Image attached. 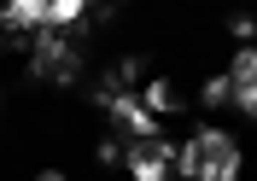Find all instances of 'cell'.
<instances>
[{"label": "cell", "instance_id": "cell-1", "mask_svg": "<svg viewBox=\"0 0 257 181\" xmlns=\"http://www.w3.org/2000/svg\"><path fill=\"white\" fill-rule=\"evenodd\" d=\"M111 111H117V123H123L135 140H158V123H152V111H146V105H135L128 94H117V99H111Z\"/></svg>", "mask_w": 257, "mask_h": 181}, {"label": "cell", "instance_id": "cell-2", "mask_svg": "<svg viewBox=\"0 0 257 181\" xmlns=\"http://www.w3.org/2000/svg\"><path fill=\"white\" fill-rule=\"evenodd\" d=\"M199 99H205V105H228V99H234V76H216V82H210Z\"/></svg>", "mask_w": 257, "mask_h": 181}, {"label": "cell", "instance_id": "cell-3", "mask_svg": "<svg viewBox=\"0 0 257 181\" xmlns=\"http://www.w3.org/2000/svg\"><path fill=\"white\" fill-rule=\"evenodd\" d=\"M251 76H257V47H245L240 59H234V88H245Z\"/></svg>", "mask_w": 257, "mask_h": 181}, {"label": "cell", "instance_id": "cell-4", "mask_svg": "<svg viewBox=\"0 0 257 181\" xmlns=\"http://www.w3.org/2000/svg\"><path fill=\"white\" fill-rule=\"evenodd\" d=\"M228 30L240 35V41H251V35H257V18H245V12H234V18H228Z\"/></svg>", "mask_w": 257, "mask_h": 181}, {"label": "cell", "instance_id": "cell-5", "mask_svg": "<svg viewBox=\"0 0 257 181\" xmlns=\"http://www.w3.org/2000/svg\"><path fill=\"white\" fill-rule=\"evenodd\" d=\"M82 0H53V24H64V18H76Z\"/></svg>", "mask_w": 257, "mask_h": 181}, {"label": "cell", "instance_id": "cell-6", "mask_svg": "<svg viewBox=\"0 0 257 181\" xmlns=\"http://www.w3.org/2000/svg\"><path fill=\"white\" fill-rule=\"evenodd\" d=\"M146 99H152L158 111H170V82H152V88H146Z\"/></svg>", "mask_w": 257, "mask_h": 181}, {"label": "cell", "instance_id": "cell-7", "mask_svg": "<svg viewBox=\"0 0 257 181\" xmlns=\"http://www.w3.org/2000/svg\"><path fill=\"white\" fill-rule=\"evenodd\" d=\"M234 99H240V111H251V117H257V82H245Z\"/></svg>", "mask_w": 257, "mask_h": 181}, {"label": "cell", "instance_id": "cell-8", "mask_svg": "<svg viewBox=\"0 0 257 181\" xmlns=\"http://www.w3.org/2000/svg\"><path fill=\"white\" fill-rule=\"evenodd\" d=\"M35 181H64V175H59V169H41V175H35Z\"/></svg>", "mask_w": 257, "mask_h": 181}]
</instances>
